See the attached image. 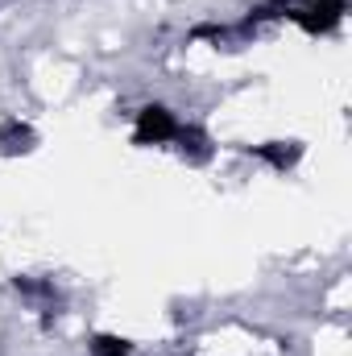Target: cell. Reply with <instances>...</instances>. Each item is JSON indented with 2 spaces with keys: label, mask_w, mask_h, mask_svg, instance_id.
I'll use <instances>...</instances> for the list:
<instances>
[{
  "label": "cell",
  "mask_w": 352,
  "mask_h": 356,
  "mask_svg": "<svg viewBox=\"0 0 352 356\" xmlns=\"http://www.w3.org/2000/svg\"><path fill=\"white\" fill-rule=\"evenodd\" d=\"M91 356H133L125 336H91Z\"/></svg>",
  "instance_id": "obj_6"
},
{
  "label": "cell",
  "mask_w": 352,
  "mask_h": 356,
  "mask_svg": "<svg viewBox=\"0 0 352 356\" xmlns=\"http://www.w3.org/2000/svg\"><path fill=\"white\" fill-rule=\"evenodd\" d=\"M178 137V116L166 104H150L137 112V124H133V141L137 145H170Z\"/></svg>",
  "instance_id": "obj_1"
},
{
  "label": "cell",
  "mask_w": 352,
  "mask_h": 356,
  "mask_svg": "<svg viewBox=\"0 0 352 356\" xmlns=\"http://www.w3.org/2000/svg\"><path fill=\"white\" fill-rule=\"evenodd\" d=\"M33 141H38V137H33L29 124H21V120H4V124H0V154H4V158L33 149Z\"/></svg>",
  "instance_id": "obj_4"
},
{
  "label": "cell",
  "mask_w": 352,
  "mask_h": 356,
  "mask_svg": "<svg viewBox=\"0 0 352 356\" xmlns=\"http://www.w3.org/2000/svg\"><path fill=\"white\" fill-rule=\"evenodd\" d=\"M253 158H262L273 170H294L303 158V145L298 141H265V145H253Z\"/></svg>",
  "instance_id": "obj_3"
},
{
  "label": "cell",
  "mask_w": 352,
  "mask_h": 356,
  "mask_svg": "<svg viewBox=\"0 0 352 356\" xmlns=\"http://www.w3.org/2000/svg\"><path fill=\"white\" fill-rule=\"evenodd\" d=\"M344 0H303V4H290L286 17H294L307 33H332L340 21H344Z\"/></svg>",
  "instance_id": "obj_2"
},
{
  "label": "cell",
  "mask_w": 352,
  "mask_h": 356,
  "mask_svg": "<svg viewBox=\"0 0 352 356\" xmlns=\"http://www.w3.org/2000/svg\"><path fill=\"white\" fill-rule=\"evenodd\" d=\"M178 154L182 158H191V162H203L207 154H211V141H207V133L199 129V124H178Z\"/></svg>",
  "instance_id": "obj_5"
}]
</instances>
